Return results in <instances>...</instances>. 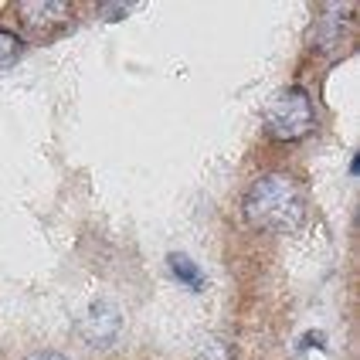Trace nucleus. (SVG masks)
<instances>
[{
    "label": "nucleus",
    "mask_w": 360,
    "mask_h": 360,
    "mask_svg": "<svg viewBox=\"0 0 360 360\" xmlns=\"http://www.w3.org/2000/svg\"><path fill=\"white\" fill-rule=\"evenodd\" d=\"M133 7H102V14L105 18H122V14H129Z\"/></svg>",
    "instance_id": "obj_7"
},
{
    "label": "nucleus",
    "mask_w": 360,
    "mask_h": 360,
    "mask_svg": "<svg viewBox=\"0 0 360 360\" xmlns=\"http://www.w3.org/2000/svg\"><path fill=\"white\" fill-rule=\"evenodd\" d=\"M170 269H174V276H177L180 282H184V285H194V289H200V285H204V276H200L198 272V265H194V262L187 259V255H170Z\"/></svg>",
    "instance_id": "obj_5"
},
{
    "label": "nucleus",
    "mask_w": 360,
    "mask_h": 360,
    "mask_svg": "<svg viewBox=\"0 0 360 360\" xmlns=\"http://www.w3.org/2000/svg\"><path fill=\"white\" fill-rule=\"evenodd\" d=\"M313 126V105L302 89H282L265 105V129L276 140H300Z\"/></svg>",
    "instance_id": "obj_2"
},
{
    "label": "nucleus",
    "mask_w": 360,
    "mask_h": 360,
    "mask_svg": "<svg viewBox=\"0 0 360 360\" xmlns=\"http://www.w3.org/2000/svg\"><path fill=\"white\" fill-rule=\"evenodd\" d=\"M245 221L259 231H296L302 224V198L289 177L269 174L255 180L245 194Z\"/></svg>",
    "instance_id": "obj_1"
},
{
    "label": "nucleus",
    "mask_w": 360,
    "mask_h": 360,
    "mask_svg": "<svg viewBox=\"0 0 360 360\" xmlns=\"http://www.w3.org/2000/svg\"><path fill=\"white\" fill-rule=\"evenodd\" d=\"M20 38L18 34H11V31H0V68H7L11 61L20 58Z\"/></svg>",
    "instance_id": "obj_6"
},
{
    "label": "nucleus",
    "mask_w": 360,
    "mask_h": 360,
    "mask_svg": "<svg viewBox=\"0 0 360 360\" xmlns=\"http://www.w3.org/2000/svg\"><path fill=\"white\" fill-rule=\"evenodd\" d=\"M20 14L27 20L41 18V24H58V20L68 14V4H24Z\"/></svg>",
    "instance_id": "obj_4"
},
{
    "label": "nucleus",
    "mask_w": 360,
    "mask_h": 360,
    "mask_svg": "<svg viewBox=\"0 0 360 360\" xmlns=\"http://www.w3.org/2000/svg\"><path fill=\"white\" fill-rule=\"evenodd\" d=\"M27 360H68V357H61V354H34V357H27Z\"/></svg>",
    "instance_id": "obj_8"
},
{
    "label": "nucleus",
    "mask_w": 360,
    "mask_h": 360,
    "mask_svg": "<svg viewBox=\"0 0 360 360\" xmlns=\"http://www.w3.org/2000/svg\"><path fill=\"white\" fill-rule=\"evenodd\" d=\"M79 330L89 343L105 347V343L116 340V333H120V313H116L109 302H99V306H92V309L85 313V320H82Z\"/></svg>",
    "instance_id": "obj_3"
}]
</instances>
